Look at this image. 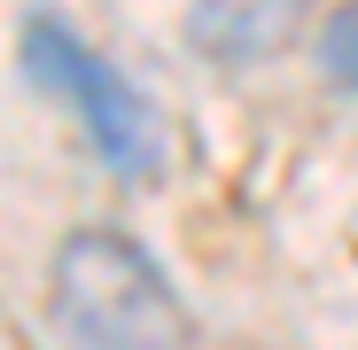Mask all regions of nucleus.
<instances>
[{
  "label": "nucleus",
  "instance_id": "f257e3e1",
  "mask_svg": "<svg viewBox=\"0 0 358 350\" xmlns=\"http://www.w3.org/2000/svg\"><path fill=\"white\" fill-rule=\"evenodd\" d=\"M55 327L78 350H195L171 272L117 226H78L55 249Z\"/></svg>",
  "mask_w": 358,
  "mask_h": 350
},
{
  "label": "nucleus",
  "instance_id": "f03ea898",
  "mask_svg": "<svg viewBox=\"0 0 358 350\" xmlns=\"http://www.w3.org/2000/svg\"><path fill=\"white\" fill-rule=\"evenodd\" d=\"M24 78L47 86L78 117V133L94 140V156L117 171V180H156L164 171V133H156L148 94L117 63H101L63 16H24Z\"/></svg>",
  "mask_w": 358,
  "mask_h": 350
},
{
  "label": "nucleus",
  "instance_id": "7ed1b4c3",
  "mask_svg": "<svg viewBox=\"0 0 358 350\" xmlns=\"http://www.w3.org/2000/svg\"><path fill=\"white\" fill-rule=\"evenodd\" d=\"M304 8L312 0H195L187 8V47L203 54V63H265V54H280L296 31H304Z\"/></svg>",
  "mask_w": 358,
  "mask_h": 350
},
{
  "label": "nucleus",
  "instance_id": "20e7f679",
  "mask_svg": "<svg viewBox=\"0 0 358 350\" xmlns=\"http://www.w3.org/2000/svg\"><path fill=\"white\" fill-rule=\"evenodd\" d=\"M320 71H327L343 94H358V8H343V16L320 31Z\"/></svg>",
  "mask_w": 358,
  "mask_h": 350
}]
</instances>
